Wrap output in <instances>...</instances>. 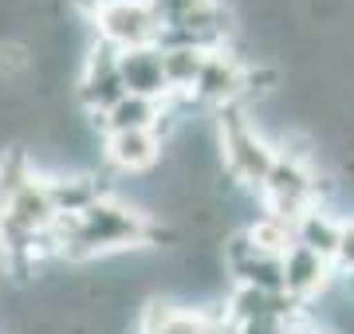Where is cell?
<instances>
[{"label": "cell", "instance_id": "obj_5", "mask_svg": "<svg viewBox=\"0 0 354 334\" xmlns=\"http://www.w3.org/2000/svg\"><path fill=\"white\" fill-rule=\"evenodd\" d=\"M335 275H339V268L304 244H291L288 256H283V291L304 307H311V303L327 295Z\"/></svg>", "mask_w": 354, "mask_h": 334}, {"label": "cell", "instance_id": "obj_4", "mask_svg": "<svg viewBox=\"0 0 354 334\" xmlns=\"http://www.w3.org/2000/svg\"><path fill=\"white\" fill-rule=\"evenodd\" d=\"M102 157L106 169L122 177H146L162 166L165 157V138L162 130H127V134H106L102 138Z\"/></svg>", "mask_w": 354, "mask_h": 334}, {"label": "cell", "instance_id": "obj_10", "mask_svg": "<svg viewBox=\"0 0 354 334\" xmlns=\"http://www.w3.org/2000/svg\"><path fill=\"white\" fill-rule=\"evenodd\" d=\"M315 334H319V331H315Z\"/></svg>", "mask_w": 354, "mask_h": 334}, {"label": "cell", "instance_id": "obj_7", "mask_svg": "<svg viewBox=\"0 0 354 334\" xmlns=\"http://www.w3.org/2000/svg\"><path fill=\"white\" fill-rule=\"evenodd\" d=\"M118 71L130 95H146V99H162L169 103V79H165V59L162 48H134V52H118Z\"/></svg>", "mask_w": 354, "mask_h": 334}, {"label": "cell", "instance_id": "obj_2", "mask_svg": "<svg viewBox=\"0 0 354 334\" xmlns=\"http://www.w3.org/2000/svg\"><path fill=\"white\" fill-rule=\"evenodd\" d=\"M87 20L95 39L111 43L114 52L158 48L165 36V20L153 8V0H111V4H99Z\"/></svg>", "mask_w": 354, "mask_h": 334}, {"label": "cell", "instance_id": "obj_9", "mask_svg": "<svg viewBox=\"0 0 354 334\" xmlns=\"http://www.w3.org/2000/svg\"><path fill=\"white\" fill-rule=\"evenodd\" d=\"M165 59V79H169V99H193V87L205 71L209 52L189 48V43H158Z\"/></svg>", "mask_w": 354, "mask_h": 334}, {"label": "cell", "instance_id": "obj_8", "mask_svg": "<svg viewBox=\"0 0 354 334\" xmlns=\"http://www.w3.org/2000/svg\"><path fill=\"white\" fill-rule=\"evenodd\" d=\"M165 115H169V103H162V99L127 95L114 110H106L102 118H91V122H95V130L106 138V134H127V130H162Z\"/></svg>", "mask_w": 354, "mask_h": 334}, {"label": "cell", "instance_id": "obj_1", "mask_svg": "<svg viewBox=\"0 0 354 334\" xmlns=\"http://www.w3.org/2000/svg\"><path fill=\"white\" fill-rule=\"evenodd\" d=\"M216 134H221V161H225V173L241 189L260 197L264 181L272 177L279 154L272 138L252 122V110L248 106H228V110H216Z\"/></svg>", "mask_w": 354, "mask_h": 334}, {"label": "cell", "instance_id": "obj_3", "mask_svg": "<svg viewBox=\"0 0 354 334\" xmlns=\"http://www.w3.org/2000/svg\"><path fill=\"white\" fill-rule=\"evenodd\" d=\"M71 95H75L79 110L91 118H102L106 110H114L130 95L127 83H122V71H118V52H114L111 43H102V39L91 43V52L83 55V67H79V75H75V90Z\"/></svg>", "mask_w": 354, "mask_h": 334}, {"label": "cell", "instance_id": "obj_6", "mask_svg": "<svg viewBox=\"0 0 354 334\" xmlns=\"http://www.w3.org/2000/svg\"><path fill=\"white\" fill-rule=\"evenodd\" d=\"M291 236H295V244L311 248L319 252L323 259H339V248H342V236H346V217H335V208L323 201V205L307 208L304 217L291 220Z\"/></svg>", "mask_w": 354, "mask_h": 334}]
</instances>
